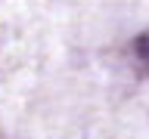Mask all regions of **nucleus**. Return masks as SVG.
Listing matches in <instances>:
<instances>
[{
  "label": "nucleus",
  "mask_w": 149,
  "mask_h": 139,
  "mask_svg": "<svg viewBox=\"0 0 149 139\" xmlns=\"http://www.w3.org/2000/svg\"><path fill=\"white\" fill-rule=\"evenodd\" d=\"M134 53H137V59L146 65V71H149V31H146V34H140L137 40H134Z\"/></svg>",
  "instance_id": "1"
}]
</instances>
